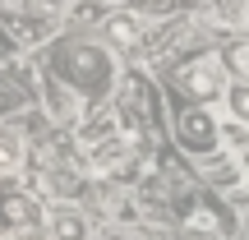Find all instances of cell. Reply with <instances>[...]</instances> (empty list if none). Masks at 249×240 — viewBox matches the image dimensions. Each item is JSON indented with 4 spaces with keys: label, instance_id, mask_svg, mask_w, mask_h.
I'll list each match as a JSON object with an SVG mask.
<instances>
[{
    "label": "cell",
    "instance_id": "1",
    "mask_svg": "<svg viewBox=\"0 0 249 240\" xmlns=\"http://www.w3.org/2000/svg\"><path fill=\"white\" fill-rule=\"evenodd\" d=\"M0 240H51V217L28 189H0Z\"/></svg>",
    "mask_w": 249,
    "mask_h": 240
},
{
    "label": "cell",
    "instance_id": "2",
    "mask_svg": "<svg viewBox=\"0 0 249 240\" xmlns=\"http://www.w3.org/2000/svg\"><path fill=\"white\" fill-rule=\"evenodd\" d=\"M176 139L185 152H198V157H217L226 148L222 143V120L208 111V102H194L176 116Z\"/></svg>",
    "mask_w": 249,
    "mask_h": 240
},
{
    "label": "cell",
    "instance_id": "3",
    "mask_svg": "<svg viewBox=\"0 0 249 240\" xmlns=\"http://www.w3.org/2000/svg\"><path fill=\"white\" fill-rule=\"evenodd\" d=\"M176 83L194 102H217V97H226V88H231V74H226L222 55H194V60L176 65Z\"/></svg>",
    "mask_w": 249,
    "mask_h": 240
},
{
    "label": "cell",
    "instance_id": "4",
    "mask_svg": "<svg viewBox=\"0 0 249 240\" xmlns=\"http://www.w3.org/2000/svg\"><path fill=\"white\" fill-rule=\"evenodd\" d=\"M120 129V111H92V116L79 120V157H88L92 148H102V143H111Z\"/></svg>",
    "mask_w": 249,
    "mask_h": 240
},
{
    "label": "cell",
    "instance_id": "5",
    "mask_svg": "<svg viewBox=\"0 0 249 240\" xmlns=\"http://www.w3.org/2000/svg\"><path fill=\"white\" fill-rule=\"evenodd\" d=\"M185 236L189 240H226V222L213 203H189L185 208Z\"/></svg>",
    "mask_w": 249,
    "mask_h": 240
},
{
    "label": "cell",
    "instance_id": "6",
    "mask_svg": "<svg viewBox=\"0 0 249 240\" xmlns=\"http://www.w3.org/2000/svg\"><path fill=\"white\" fill-rule=\"evenodd\" d=\"M143 37H148V23L139 14H111L107 18V42L120 46V51H139Z\"/></svg>",
    "mask_w": 249,
    "mask_h": 240
},
{
    "label": "cell",
    "instance_id": "7",
    "mask_svg": "<svg viewBox=\"0 0 249 240\" xmlns=\"http://www.w3.org/2000/svg\"><path fill=\"white\" fill-rule=\"evenodd\" d=\"M42 88H46V111H51L55 120H83V107H79V97H74L70 88H65L55 74H46L42 79Z\"/></svg>",
    "mask_w": 249,
    "mask_h": 240
},
{
    "label": "cell",
    "instance_id": "8",
    "mask_svg": "<svg viewBox=\"0 0 249 240\" xmlns=\"http://www.w3.org/2000/svg\"><path fill=\"white\" fill-rule=\"evenodd\" d=\"M88 236H92V226H88V217H83L79 208L60 203L51 213V240H88Z\"/></svg>",
    "mask_w": 249,
    "mask_h": 240
},
{
    "label": "cell",
    "instance_id": "9",
    "mask_svg": "<svg viewBox=\"0 0 249 240\" xmlns=\"http://www.w3.org/2000/svg\"><path fill=\"white\" fill-rule=\"evenodd\" d=\"M222 143H226V157L240 162V171L249 176V125L245 120H222Z\"/></svg>",
    "mask_w": 249,
    "mask_h": 240
},
{
    "label": "cell",
    "instance_id": "10",
    "mask_svg": "<svg viewBox=\"0 0 249 240\" xmlns=\"http://www.w3.org/2000/svg\"><path fill=\"white\" fill-rule=\"evenodd\" d=\"M222 65H226L231 79H249V33L222 46Z\"/></svg>",
    "mask_w": 249,
    "mask_h": 240
},
{
    "label": "cell",
    "instance_id": "11",
    "mask_svg": "<svg viewBox=\"0 0 249 240\" xmlns=\"http://www.w3.org/2000/svg\"><path fill=\"white\" fill-rule=\"evenodd\" d=\"M18 162H23V139H18L14 129H5V125H0V176L18 171Z\"/></svg>",
    "mask_w": 249,
    "mask_h": 240
},
{
    "label": "cell",
    "instance_id": "12",
    "mask_svg": "<svg viewBox=\"0 0 249 240\" xmlns=\"http://www.w3.org/2000/svg\"><path fill=\"white\" fill-rule=\"evenodd\" d=\"M226 111H231L235 120H245L249 125V79H231V88H226Z\"/></svg>",
    "mask_w": 249,
    "mask_h": 240
},
{
    "label": "cell",
    "instance_id": "13",
    "mask_svg": "<svg viewBox=\"0 0 249 240\" xmlns=\"http://www.w3.org/2000/svg\"><path fill=\"white\" fill-rule=\"evenodd\" d=\"M97 5H120V0H97Z\"/></svg>",
    "mask_w": 249,
    "mask_h": 240
}]
</instances>
